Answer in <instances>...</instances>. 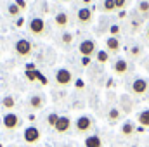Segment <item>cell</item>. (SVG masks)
Returning a JSON list of instances; mask_svg holds the SVG:
<instances>
[{
  "label": "cell",
  "instance_id": "cell-42",
  "mask_svg": "<svg viewBox=\"0 0 149 147\" xmlns=\"http://www.w3.org/2000/svg\"><path fill=\"white\" fill-rule=\"evenodd\" d=\"M0 147H3V144H0Z\"/></svg>",
  "mask_w": 149,
  "mask_h": 147
},
{
  "label": "cell",
  "instance_id": "cell-1",
  "mask_svg": "<svg viewBox=\"0 0 149 147\" xmlns=\"http://www.w3.org/2000/svg\"><path fill=\"white\" fill-rule=\"evenodd\" d=\"M31 50H33V43L28 40V38H19L16 43H14V52L21 57V59H26L31 55Z\"/></svg>",
  "mask_w": 149,
  "mask_h": 147
},
{
  "label": "cell",
  "instance_id": "cell-11",
  "mask_svg": "<svg viewBox=\"0 0 149 147\" xmlns=\"http://www.w3.org/2000/svg\"><path fill=\"white\" fill-rule=\"evenodd\" d=\"M54 24H56L57 28H61V30H66V28H68V24H70L68 12H64V10L57 12V14L54 16Z\"/></svg>",
  "mask_w": 149,
  "mask_h": 147
},
{
  "label": "cell",
  "instance_id": "cell-9",
  "mask_svg": "<svg viewBox=\"0 0 149 147\" xmlns=\"http://www.w3.org/2000/svg\"><path fill=\"white\" fill-rule=\"evenodd\" d=\"M76 21H78V24H90V21H92V9H88V7H81V9H78V12H76Z\"/></svg>",
  "mask_w": 149,
  "mask_h": 147
},
{
  "label": "cell",
  "instance_id": "cell-10",
  "mask_svg": "<svg viewBox=\"0 0 149 147\" xmlns=\"http://www.w3.org/2000/svg\"><path fill=\"white\" fill-rule=\"evenodd\" d=\"M113 71L116 76H123V74L128 73V62H127V59H116L114 61V64H113Z\"/></svg>",
  "mask_w": 149,
  "mask_h": 147
},
{
  "label": "cell",
  "instance_id": "cell-28",
  "mask_svg": "<svg viewBox=\"0 0 149 147\" xmlns=\"http://www.w3.org/2000/svg\"><path fill=\"white\" fill-rule=\"evenodd\" d=\"M128 0H114V5H116V10H125Z\"/></svg>",
  "mask_w": 149,
  "mask_h": 147
},
{
  "label": "cell",
  "instance_id": "cell-35",
  "mask_svg": "<svg viewBox=\"0 0 149 147\" xmlns=\"http://www.w3.org/2000/svg\"><path fill=\"white\" fill-rule=\"evenodd\" d=\"M24 24V19L23 17H17V21H16V26H23Z\"/></svg>",
  "mask_w": 149,
  "mask_h": 147
},
{
  "label": "cell",
  "instance_id": "cell-43",
  "mask_svg": "<svg viewBox=\"0 0 149 147\" xmlns=\"http://www.w3.org/2000/svg\"><path fill=\"white\" fill-rule=\"evenodd\" d=\"M132 147H139V146H132Z\"/></svg>",
  "mask_w": 149,
  "mask_h": 147
},
{
  "label": "cell",
  "instance_id": "cell-39",
  "mask_svg": "<svg viewBox=\"0 0 149 147\" xmlns=\"http://www.w3.org/2000/svg\"><path fill=\"white\" fill-rule=\"evenodd\" d=\"M26 69H35V64H31V62H30V64H26Z\"/></svg>",
  "mask_w": 149,
  "mask_h": 147
},
{
  "label": "cell",
  "instance_id": "cell-5",
  "mask_svg": "<svg viewBox=\"0 0 149 147\" xmlns=\"http://www.w3.org/2000/svg\"><path fill=\"white\" fill-rule=\"evenodd\" d=\"M2 125H3V128L9 130V132L17 130V128L21 126V118H19L17 114H14V112H5L3 118H2Z\"/></svg>",
  "mask_w": 149,
  "mask_h": 147
},
{
  "label": "cell",
  "instance_id": "cell-17",
  "mask_svg": "<svg viewBox=\"0 0 149 147\" xmlns=\"http://www.w3.org/2000/svg\"><path fill=\"white\" fill-rule=\"evenodd\" d=\"M30 107L33 111H38V109H42L43 107V99H42V95H38V94H35V95H31L30 97Z\"/></svg>",
  "mask_w": 149,
  "mask_h": 147
},
{
  "label": "cell",
  "instance_id": "cell-22",
  "mask_svg": "<svg viewBox=\"0 0 149 147\" xmlns=\"http://www.w3.org/2000/svg\"><path fill=\"white\" fill-rule=\"evenodd\" d=\"M130 26H132V33H139V31H141V28L144 26V19H142L141 16H139V17H134Z\"/></svg>",
  "mask_w": 149,
  "mask_h": 147
},
{
  "label": "cell",
  "instance_id": "cell-20",
  "mask_svg": "<svg viewBox=\"0 0 149 147\" xmlns=\"http://www.w3.org/2000/svg\"><path fill=\"white\" fill-rule=\"evenodd\" d=\"M14 106H16V99L12 97V95H5V97H2V107L7 111H12L14 109Z\"/></svg>",
  "mask_w": 149,
  "mask_h": 147
},
{
  "label": "cell",
  "instance_id": "cell-25",
  "mask_svg": "<svg viewBox=\"0 0 149 147\" xmlns=\"http://www.w3.org/2000/svg\"><path fill=\"white\" fill-rule=\"evenodd\" d=\"M95 59H97L101 64H106V62L109 61V54H108V50H97Z\"/></svg>",
  "mask_w": 149,
  "mask_h": 147
},
{
  "label": "cell",
  "instance_id": "cell-7",
  "mask_svg": "<svg viewBox=\"0 0 149 147\" xmlns=\"http://www.w3.org/2000/svg\"><path fill=\"white\" fill-rule=\"evenodd\" d=\"M23 139H24L26 144H37L38 140L42 139V132L38 130L35 125H30V126L24 128V132H23Z\"/></svg>",
  "mask_w": 149,
  "mask_h": 147
},
{
  "label": "cell",
  "instance_id": "cell-40",
  "mask_svg": "<svg viewBox=\"0 0 149 147\" xmlns=\"http://www.w3.org/2000/svg\"><path fill=\"white\" fill-rule=\"evenodd\" d=\"M81 2H83L85 5H90V3H92V0H81Z\"/></svg>",
  "mask_w": 149,
  "mask_h": 147
},
{
  "label": "cell",
  "instance_id": "cell-2",
  "mask_svg": "<svg viewBox=\"0 0 149 147\" xmlns=\"http://www.w3.org/2000/svg\"><path fill=\"white\" fill-rule=\"evenodd\" d=\"M56 85L63 87V88L73 85V73L70 69H66V68H59L56 71Z\"/></svg>",
  "mask_w": 149,
  "mask_h": 147
},
{
  "label": "cell",
  "instance_id": "cell-6",
  "mask_svg": "<svg viewBox=\"0 0 149 147\" xmlns=\"http://www.w3.org/2000/svg\"><path fill=\"white\" fill-rule=\"evenodd\" d=\"M95 49H97V43L92 38H87V40L80 42V45H78V52L81 54V57H92L95 54Z\"/></svg>",
  "mask_w": 149,
  "mask_h": 147
},
{
  "label": "cell",
  "instance_id": "cell-8",
  "mask_svg": "<svg viewBox=\"0 0 149 147\" xmlns=\"http://www.w3.org/2000/svg\"><path fill=\"white\" fill-rule=\"evenodd\" d=\"M28 30H30V33L31 35H35V37H42L43 33H45V21L42 19V17H31L30 19V23H28Z\"/></svg>",
  "mask_w": 149,
  "mask_h": 147
},
{
  "label": "cell",
  "instance_id": "cell-13",
  "mask_svg": "<svg viewBox=\"0 0 149 147\" xmlns=\"http://www.w3.org/2000/svg\"><path fill=\"white\" fill-rule=\"evenodd\" d=\"M70 128H71V119H70L68 116H61L54 130H56L57 133H68V132H70Z\"/></svg>",
  "mask_w": 149,
  "mask_h": 147
},
{
  "label": "cell",
  "instance_id": "cell-44",
  "mask_svg": "<svg viewBox=\"0 0 149 147\" xmlns=\"http://www.w3.org/2000/svg\"><path fill=\"white\" fill-rule=\"evenodd\" d=\"M63 2H64V0H63Z\"/></svg>",
  "mask_w": 149,
  "mask_h": 147
},
{
  "label": "cell",
  "instance_id": "cell-16",
  "mask_svg": "<svg viewBox=\"0 0 149 147\" xmlns=\"http://www.w3.org/2000/svg\"><path fill=\"white\" fill-rule=\"evenodd\" d=\"M83 146L85 147H102V139L99 135H88L83 140Z\"/></svg>",
  "mask_w": 149,
  "mask_h": 147
},
{
  "label": "cell",
  "instance_id": "cell-18",
  "mask_svg": "<svg viewBox=\"0 0 149 147\" xmlns=\"http://www.w3.org/2000/svg\"><path fill=\"white\" fill-rule=\"evenodd\" d=\"M137 123L144 128H149V109H142L137 114Z\"/></svg>",
  "mask_w": 149,
  "mask_h": 147
},
{
  "label": "cell",
  "instance_id": "cell-36",
  "mask_svg": "<svg viewBox=\"0 0 149 147\" xmlns=\"http://www.w3.org/2000/svg\"><path fill=\"white\" fill-rule=\"evenodd\" d=\"M118 17H120V19H125V17H127V12H125V10H120Z\"/></svg>",
  "mask_w": 149,
  "mask_h": 147
},
{
  "label": "cell",
  "instance_id": "cell-26",
  "mask_svg": "<svg viewBox=\"0 0 149 147\" xmlns=\"http://www.w3.org/2000/svg\"><path fill=\"white\" fill-rule=\"evenodd\" d=\"M7 12H9V16H10V17H17V16L21 14V9H19V7L12 2V3L7 7Z\"/></svg>",
  "mask_w": 149,
  "mask_h": 147
},
{
  "label": "cell",
  "instance_id": "cell-19",
  "mask_svg": "<svg viewBox=\"0 0 149 147\" xmlns=\"http://www.w3.org/2000/svg\"><path fill=\"white\" fill-rule=\"evenodd\" d=\"M128 55H130V59L139 61V59L142 57V47H141V45H132V47L128 49Z\"/></svg>",
  "mask_w": 149,
  "mask_h": 147
},
{
  "label": "cell",
  "instance_id": "cell-4",
  "mask_svg": "<svg viewBox=\"0 0 149 147\" xmlns=\"http://www.w3.org/2000/svg\"><path fill=\"white\" fill-rule=\"evenodd\" d=\"M148 90H149V81L144 80V78H135V80L132 81V85H130V92H132L134 95H137V97L146 95Z\"/></svg>",
  "mask_w": 149,
  "mask_h": 147
},
{
  "label": "cell",
  "instance_id": "cell-38",
  "mask_svg": "<svg viewBox=\"0 0 149 147\" xmlns=\"http://www.w3.org/2000/svg\"><path fill=\"white\" fill-rule=\"evenodd\" d=\"M144 130H146L144 126H137V133H144Z\"/></svg>",
  "mask_w": 149,
  "mask_h": 147
},
{
  "label": "cell",
  "instance_id": "cell-15",
  "mask_svg": "<svg viewBox=\"0 0 149 147\" xmlns=\"http://www.w3.org/2000/svg\"><path fill=\"white\" fill-rule=\"evenodd\" d=\"M137 12L142 19H148L149 17V0H139L137 3Z\"/></svg>",
  "mask_w": 149,
  "mask_h": 147
},
{
  "label": "cell",
  "instance_id": "cell-33",
  "mask_svg": "<svg viewBox=\"0 0 149 147\" xmlns=\"http://www.w3.org/2000/svg\"><path fill=\"white\" fill-rule=\"evenodd\" d=\"M74 87H76V88H83V87H85V81H83L81 78H78V80L74 81Z\"/></svg>",
  "mask_w": 149,
  "mask_h": 147
},
{
  "label": "cell",
  "instance_id": "cell-41",
  "mask_svg": "<svg viewBox=\"0 0 149 147\" xmlns=\"http://www.w3.org/2000/svg\"><path fill=\"white\" fill-rule=\"evenodd\" d=\"M146 38H148V40H149V26H148V28H146Z\"/></svg>",
  "mask_w": 149,
  "mask_h": 147
},
{
  "label": "cell",
  "instance_id": "cell-32",
  "mask_svg": "<svg viewBox=\"0 0 149 147\" xmlns=\"http://www.w3.org/2000/svg\"><path fill=\"white\" fill-rule=\"evenodd\" d=\"M37 80L40 81V83H42V85H47V83H49V80H47V78H45V76H43L42 73H40L38 69H37Z\"/></svg>",
  "mask_w": 149,
  "mask_h": 147
},
{
  "label": "cell",
  "instance_id": "cell-37",
  "mask_svg": "<svg viewBox=\"0 0 149 147\" xmlns=\"http://www.w3.org/2000/svg\"><path fill=\"white\" fill-rule=\"evenodd\" d=\"M28 121L33 123V121H35V114H28Z\"/></svg>",
  "mask_w": 149,
  "mask_h": 147
},
{
  "label": "cell",
  "instance_id": "cell-24",
  "mask_svg": "<svg viewBox=\"0 0 149 147\" xmlns=\"http://www.w3.org/2000/svg\"><path fill=\"white\" fill-rule=\"evenodd\" d=\"M59 118H61V114H57V112H50V114L47 116V125H49L50 128H56V125H57Z\"/></svg>",
  "mask_w": 149,
  "mask_h": 147
},
{
  "label": "cell",
  "instance_id": "cell-27",
  "mask_svg": "<svg viewBox=\"0 0 149 147\" xmlns=\"http://www.w3.org/2000/svg\"><path fill=\"white\" fill-rule=\"evenodd\" d=\"M61 42H63V45L70 47V45L73 43V33H70V31H64V33H63V37H61Z\"/></svg>",
  "mask_w": 149,
  "mask_h": 147
},
{
  "label": "cell",
  "instance_id": "cell-29",
  "mask_svg": "<svg viewBox=\"0 0 149 147\" xmlns=\"http://www.w3.org/2000/svg\"><path fill=\"white\" fill-rule=\"evenodd\" d=\"M120 31H121V30H120L118 24H111V26H109V35H111V37H118Z\"/></svg>",
  "mask_w": 149,
  "mask_h": 147
},
{
  "label": "cell",
  "instance_id": "cell-30",
  "mask_svg": "<svg viewBox=\"0 0 149 147\" xmlns=\"http://www.w3.org/2000/svg\"><path fill=\"white\" fill-rule=\"evenodd\" d=\"M26 78L30 80V81H35L37 80V69H26Z\"/></svg>",
  "mask_w": 149,
  "mask_h": 147
},
{
  "label": "cell",
  "instance_id": "cell-34",
  "mask_svg": "<svg viewBox=\"0 0 149 147\" xmlns=\"http://www.w3.org/2000/svg\"><path fill=\"white\" fill-rule=\"evenodd\" d=\"M90 64V57H81V66H88Z\"/></svg>",
  "mask_w": 149,
  "mask_h": 147
},
{
  "label": "cell",
  "instance_id": "cell-3",
  "mask_svg": "<svg viewBox=\"0 0 149 147\" xmlns=\"http://www.w3.org/2000/svg\"><path fill=\"white\" fill-rule=\"evenodd\" d=\"M92 128H94V119H92L90 116L83 114V116L76 118V121H74V130H76V133H87V132H90Z\"/></svg>",
  "mask_w": 149,
  "mask_h": 147
},
{
  "label": "cell",
  "instance_id": "cell-12",
  "mask_svg": "<svg viewBox=\"0 0 149 147\" xmlns=\"http://www.w3.org/2000/svg\"><path fill=\"white\" fill-rule=\"evenodd\" d=\"M120 49H121V43H120L118 37H109L106 40V50H108V54L116 55L120 52Z\"/></svg>",
  "mask_w": 149,
  "mask_h": 147
},
{
  "label": "cell",
  "instance_id": "cell-31",
  "mask_svg": "<svg viewBox=\"0 0 149 147\" xmlns=\"http://www.w3.org/2000/svg\"><path fill=\"white\" fill-rule=\"evenodd\" d=\"M14 3L21 9V12H24L26 10V7H28V3H26V0H14Z\"/></svg>",
  "mask_w": 149,
  "mask_h": 147
},
{
  "label": "cell",
  "instance_id": "cell-23",
  "mask_svg": "<svg viewBox=\"0 0 149 147\" xmlns=\"http://www.w3.org/2000/svg\"><path fill=\"white\" fill-rule=\"evenodd\" d=\"M120 118H121V112H120L118 107L109 109V112H108V119H109V123H116V121H120Z\"/></svg>",
  "mask_w": 149,
  "mask_h": 147
},
{
  "label": "cell",
  "instance_id": "cell-14",
  "mask_svg": "<svg viewBox=\"0 0 149 147\" xmlns=\"http://www.w3.org/2000/svg\"><path fill=\"white\" fill-rule=\"evenodd\" d=\"M120 133H121L123 137L130 139V137H134V135L137 133V126H135L132 121H125V123L121 125V128H120Z\"/></svg>",
  "mask_w": 149,
  "mask_h": 147
},
{
  "label": "cell",
  "instance_id": "cell-21",
  "mask_svg": "<svg viewBox=\"0 0 149 147\" xmlns=\"http://www.w3.org/2000/svg\"><path fill=\"white\" fill-rule=\"evenodd\" d=\"M101 9H102V12H106V14H113V12L116 10L114 0H104L102 5H101Z\"/></svg>",
  "mask_w": 149,
  "mask_h": 147
}]
</instances>
